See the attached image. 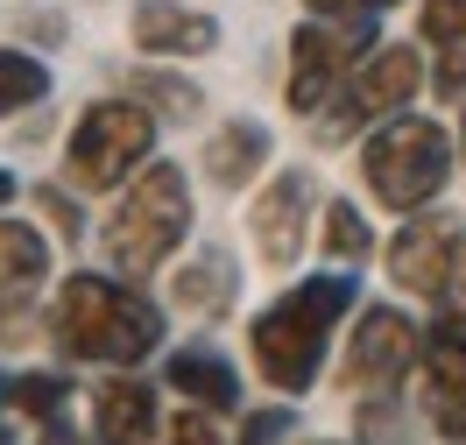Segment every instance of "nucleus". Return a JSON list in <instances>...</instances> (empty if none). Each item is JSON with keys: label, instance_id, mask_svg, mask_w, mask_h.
Returning <instances> with one entry per match:
<instances>
[{"label": "nucleus", "instance_id": "nucleus-1", "mask_svg": "<svg viewBox=\"0 0 466 445\" xmlns=\"http://www.w3.org/2000/svg\"><path fill=\"white\" fill-rule=\"evenodd\" d=\"M360 304V283L353 268H319L290 290L255 311L248 326V347H255V368L276 396H304V389L325 375V354H332V332L347 326V311Z\"/></svg>", "mask_w": 466, "mask_h": 445}, {"label": "nucleus", "instance_id": "nucleus-2", "mask_svg": "<svg viewBox=\"0 0 466 445\" xmlns=\"http://www.w3.org/2000/svg\"><path fill=\"white\" fill-rule=\"evenodd\" d=\"M50 347L64 360H99V368H142L163 347V311L148 304L127 276L78 268L50 290Z\"/></svg>", "mask_w": 466, "mask_h": 445}, {"label": "nucleus", "instance_id": "nucleus-3", "mask_svg": "<svg viewBox=\"0 0 466 445\" xmlns=\"http://www.w3.org/2000/svg\"><path fill=\"white\" fill-rule=\"evenodd\" d=\"M191 219H198L191 177H184L177 163H142V170L114 191V212L99 219V248H106L114 276L148 283L156 268L177 262V248L191 240Z\"/></svg>", "mask_w": 466, "mask_h": 445}, {"label": "nucleus", "instance_id": "nucleus-4", "mask_svg": "<svg viewBox=\"0 0 466 445\" xmlns=\"http://www.w3.org/2000/svg\"><path fill=\"white\" fill-rule=\"evenodd\" d=\"M452 163H460V148H452V135H445L431 114H396V120H381L375 135L360 142L368 198L389 206L396 219H410V212L431 206L438 191L452 184Z\"/></svg>", "mask_w": 466, "mask_h": 445}, {"label": "nucleus", "instance_id": "nucleus-5", "mask_svg": "<svg viewBox=\"0 0 466 445\" xmlns=\"http://www.w3.org/2000/svg\"><path fill=\"white\" fill-rule=\"evenodd\" d=\"M156 127H163V114L135 92L92 99L64 142V177L78 191H120L142 163H156Z\"/></svg>", "mask_w": 466, "mask_h": 445}, {"label": "nucleus", "instance_id": "nucleus-6", "mask_svg": "<svg viewBox=\"0 0 466 445\" xmlns=\"http://www.w3.org/2000/svg\"><path fill=\"white\" fill-rule=\"evenodd\" d=\"M424 86H431L424 43H375V50H368V57L347 71L339 99L325 106L319 135H325V142H347V135H360V127H381V120L410 114Z\"/></svg>", "mask_w": 466, "mask_h": 445}, {"label": "nucleus", "instance_id": "nucleus-7", "mask_svg": "<svg viewBox=\"0 0 466 445\" xmlns=\"http://www.w3.org/2000/svg\"><path fill=\"white\" fill-rule=\"evenodd\" d=\"M389 283L403 297L424 304H466V227L460 219H438V212H410L396 240L381 248Z\"/></svg>", "mask_w": 466, "mask_h": 445}, {"label": "nucleus", "instance_id": "nucleus-8", "mask_svg": "<svg viewBox=\"0 0 466 445\" xmlns=\"http://www.w3.org/2000/svg\"><path fill=\"white\" fill-rule=\"evenodd\" d=\"M375 50V22H332V15H311L304 29L290 35V71H283V106L290 114H325L347 71Z\"/></svg>", "mask_w": 466, "mask_h": 445}, {"label": "nucleus", "instance_id": "nucleus-9", "mask_svg": "<svg viewBox=\"0 0 466 445\" xmlns=\"http://www.w3.org/2000/svg\"><path fill=\"white\" fill-rule=\"evenodd\" d=\"M424 360V326L410 319L403 304H360L347 332V354H339V389L353 396H381L403 375H417Z\"/></svg>", "mask_w": 466, "mask_h": 445}, {"label": "nucleus", "instance_id": "nucleus-10", "mask_svg": "<svg viewBox=\"0 0 466 445\" xmlns=\"http://www.w3.org/2000/svg\"><path fill=\"white\" fill-rule=\"evenodd\" d=\"M311 219H319V177H311V170H276V177L255 191V206H248L255 255L290 276V262L304 255V240H311Z\"/></svg>", "mask_w": 466, "mask_h": 445}, {"label": "nucleus", "instance_id": "nucleus-11", "mask_svg": "<svg viewBox=\"0 0 466 445\" xmlns=\"http://www.w3.org/2000/svg\"><path fill=\"white\" fill-rule=\"evenodd\" d=\"M127 35H135V50L156 57V64H191V57H212V50H219V22L205 15L198 0H135Z\"/></svg>", "mask_w": 466, "mask_h": 445}, {"label": "nucleus", "instance_id": "nucleus-12", "mask_svg": "<svg viewBox=\"0 0 466 445\" xmlns=\"http://www.w3.org/2000/svg\"><path fill=\"white\" fill-rule=\"evenodd\" d=\"M86 417L99 445H156L163 439V410H156V389L135 368H106V382L86 389Z\"/></svg>", "mask_w": 466, "mask_h": 445}, {"label": "nucleus", "instance_id": "nucleus-13", "mask_svg": "<svg viewBox=\"0 0 466 445\" xmlns=\"http://www.w3.org/2000/svg\"><path fill=\"white\" fill-rule=\"evenodd\" d=\"M50 290V240L0 212V339L29 319Z\"/></svg>", "mask_w": 466, "mask_h": 445}, {"label": "nucleus", "instance_id": "nucleus-14", "mask_svg": "<svg viewBox=\"0 0 466 445\" xmlns=\"http://www.w3.org/2000/svg\"><path fill=\"white\" fill-rule=\"evenodd\" d=\"M163 382H170V396H184L191 410H212V417H227L240 410V368H233L219 347H205V339H191V347H177L170 360H163Z\"/></svg>", "mask_w": 466, "mask_h": 445}, {"label": "nucleus", "instance_id": "nucleus-15", "mask_svg": "<svg viewBox=\"0 0 466 445\" xmlns=\"http://www.w3.org/2000/svg\"><path fill=\"white\" fill-rule=\"evenodd\" d=\"M268 156H276V135H268L262 120L233 114V120H219V127L205 135L198 170H205V184H219V191H248V184L268 170Z\"/></svg>", "mask_w": 466, "mask_h": 445}, {"label": "nucleus", "instance_id": "nucleus-16", "mask_svg": "<svg viewBox=\"0 0 466 445\" xmlns=\"http://www.w3.org/2000/svg\"><path fill=\"white\" fill-rule=\"evenodd\" d=\"M177 311L184 319H219L233 311V297H240V268H233L227 248H198L191 262H177Z\"/></svg>", "mask_w": 466, "mask_h": 445}, {"label": "nucleus", "instance_id": "nucleus-17", "mask_svg": "<svg viewBox=\"0 0 466 445\" xmlns=\"http://www.w3.org/2000/svg\"><path fill=\"white\" fill-rule=\"evenodd\" d=\"M417 43L438 57L431 86L445 99H466V0H424V29Z\"/></svg>", "mask_w": 466, "mask_h": 445}, {"label": "nucleus", "instance_id": "nucleus-18", "mask_svg": "<svg viewBox=\"0 0 466 445\" xmlns=\"http://www.w3.org/2000/svg\"><path fill=\"white\" fill-rule=\"evenodd\" d=\"M319 248L332 255V268H360L375 255V227H368V212L353 206V198H332L319 219Z\"/></svg>", "mask_w": 466, "mask_h": 445}, {"label": "nucleus", "instance_id": "nucleus-19", "mask_svg": "<svg viewBox=\"0 0 466 445\" xmlns=\"http://www.w3.org/2000/svg\"><path fill=\"white\" fill-rule=\"evenodd\" d=\"M43 99H50V64L29 57V50H15V43H0V120L29 114Z\"/></svg>", "mask_w": 466, "mask_h": 445}, {"label": "nucleus", "instance_id": "nucleus-20", "mask_svg": "<svg viewBox=\"0 0 466 445\" xmlns=\"http://www.w3.org/2000/svg\"><path fill=\"white\" fill-rule=\"evenodd\" d=\"M135 99H148L156 114H170V120H198L205 114V92L198 78H184V71H170V64H148V71H135Z\"/></svg>", "mask_w": 466, "mask_h": 445}, {"label": "nucleus", "instance_id": "nucleus-21", "mask_svg": "<svg viewBox=\"0 0 466 445\" xmlns=\"http://www.w3.org/2000/svg\"><path fill=\"white\" fill-rule=\"evenodd\" d=\"M64 375H15V403L7 410H22V417H35V424H50V417L64 410Z\"/></svg>", "mask_w": 466, "mask_h": 445}, {"label": "nucleus", "instance_id": "nucleus-22", "mask_svg": "<svg viewBox=\"0 0 466 445\" xmlns=\"http://www.w3.org/2000/svg\"><path fill=\"white\" fill-rule=\"evenodd\" d=\"M35 206H43V219H50L64 240H78V234H86V212H78V198H71L64 184H43V191H35Z\"/></svg>", "mask_w": 466, "mask_h": 445}, {"label": "nucleus", "instance_id": "nucleus-23", "mask_svg": "<svg viewBox=\"0 0 466 445\" xmlns=\"http://www.w3.org/2000/svg\"><path fill=\"white\" fill-rule=\"evenodd\" d=\"M163 445H227V439H219L212 410H177L170 424H163Z\"/></svg>", "mask_w": 466, "mask_h": 445}, {"label": "nucleus", "instance_id": "nucleus-24", "mask_svg": "<svg viewBox=\"0 0 466 445\" xmlns=\"http://www.w3.org/2000/svg\"><path fill=\"white\" fill-rule=\"evenodd\" d=\"M283 439H290V403H276V410H248L240 445H283Z\"/></svg>", "mask_w": 466, "mask_h": 445}, {"label": "nucleus", "instance_id": "nucleus-25", "mask_svg": "<svg viewBox=\"0 0 466 445\" xmlns=\"http://www.w3.org/2000/svg\"><path fill=\"white\" fill-rule=\"evenodd\" d=\"M311 15H332V22H381L389 7H403V0H304Z\"/></svg>", "mask_w": 466, "mask_h": 445}, {"label": "nucleus", "instance_id": "nucleus-26", "mask_svg": "<svg viewBox=\"0 0 466 445\" xmlns=\"http://www.w3.org/2000/svg\"><path fill=\"white\" fill-rule=\"evenodd\" d=\"M35 445H99V439H86V431H71L64 417H50V424H43V439H35Z\"/></svg>", "mask_w": 466, "mask_h": 445}, {"label": "nucleus", "instance_id": "nucleus-27", "mask_svg": "<svg viewBox=\"0 0 466 445\" xmlns=\"http://www.w3.org/2000/svg\"><path fill=\"white\" fill-rule=\"evenodd\" d=\"M15 206V170H0V212Z\"/></svg>", "mask_w": 466, "mask_h": 445}, {"label": "nucleus", "instance_id": "nucleus-28", "mask_svg": "<svg viewBox=\"0 0 466 445\" xmlns=\"http://www.w3.org/2000/svg\"><path fill=\"white\" fill-rule=\"evenodd\" d=\"M7 403H15V375H0V410H7Z\"/></svg>", "mask_w": 466, "mask_h": 445}, {"label": "nucleus", "instance_id": "nucleus-29", "mask_svg": "<svg viewBox=\"0 0 466 445\" xmlns=\"http://www.w3.org/2000/svg\"><path fill=\"white\" fill-rule=\"evenodd\" d=\"M460 163H466V99H460Z\"/></svg>", "mask_w": 466, "mask_h": 445}, {"label": "nucleus", "instance_id": "nucleus-30", "mask_svg": "<svg viewBox=\"0 0 466 445\" xmlns=\"http://www.w3.org/2000/svg\"><path fill=\"white\" fill-rule=\"evenodd\" d=\"M0 445H15V431H7V424H0Z\"/></svg>", "mask_w": 466, "mask_h": 445}]
</instances>
